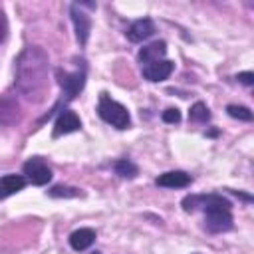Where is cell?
Listing matches in <instances>:
<instances>
[{
	"instance_id": "obj_1",
	"label": "cell",
	"mask_w": 254,
	"mask_h": 254,
	"mask_svg": "<svg viewBox=\"0 0 254 254\" xmlns=\"http://www.w3.org/2000/svg\"><path fill=\"white\" fill-rule=\"evenodd\" d=\"M50 58L40 46H26L16 58V89L32 103L44 101L50 91Z\"/></svg>"
},
{
	"instance_id": "obj_14",
	"label": "cell",
	"mask_w": 254,
	"mask_h": 254,
	"mask_svg": "<svg viewBox=\"0 0 254 254\" xmlns=\"http://www.w3.org/2000/svg\"><path fill=\"white\" fill-rule=\"evenodd\" d=\"M113 171H115L121 179H135V177L139 175V167H137L133 161H129V159H119V161H115V163H113Z\"/></svg>"
},
{
	"instance_id": "obj_13",
	"label": "cell",
	"mask_w": 254,
	"mask_h": 254,
	"mask_svg": "<svg viewBox=\"0 0 254 254\" xmlns=\"http://www.w3.org/2000/svg\"><path fill=\"white\" fill-rule=\"evenodd\" d=\"M26 183L28 181H26L24 175H4V177H0V200L24 190Z\"/></svg>"
},
{
	"instance_id": "obj_2",
	"label": "cell",
	"mask_w": 254,
	"mask_h": 254,
	"mask_svg": "<svg viewBox=\"0 0 254 254\" xmlns=\"http://www.w3.org/2000/svg\"><path fill=\"white\" fill-rule=\"evenodd\" d=\"M185 212H194L202 208L204 212V228L212 234L226 232L234 226L232 218V202L218 192L210 194H189L181 200Z\"/></svg>"
},
{
	"instance_id": "obj_19",
	"label": "cell",
	"mask_w": 254,
	"mask_h": 254,
	"mask_svg": "<svg viewBox=\"0 0 254 254\" xmlns=\"http://www.w3.org/2000/svg\"><path fill=\"white\" fill-rule=\"evenodd\" d=\"M161 119H163L165 123H179V121H181V111H179L177 107H169V109H165V111L161 113Z\"/></svg>"
},
{
	"instance_id": "obj_4",
	"label": "cell",
	"mask_w": 254,
	"mask_h": 254,
	"mask_svg": "<svg viewBox=\"0 0 254 254\" xmlns=\"http://www.w3.org/2000/svg\"><path fill=\"white\" fill-rule=\"evenodd\" d=\"M97 115L111 127L123 131V129H129L131 127V115L127 111V107L119 101H115L109 93H101L99 95V101H97Z\"/></svg>"
},
{
	"instance_id": "obj_21",
	"label": "cell",
	"mask_w": 254,
	"mask_h": 254,
	"mask_svg": "<svg viewBox=\"0 0 254 254\" xmlns=\"http://www.w3.org/2000/svg\"><path fill=\"white\" fill-rule=\"evenodd\" d=\"M6 32H8V24H6V18H4V12L0 10V42L6 38Z\"/></svg>"
},
{
	"instance_id": "obj_22",
	"label": "cell",
	"mask_w": 254,
	"mask_h": 254,
	"mask_svg": "<svg viewBox=\"0 0 254 254\" xmlns=\"http://www.w3.org/2000/svg\"><path fill=\"white\" fill-rule=\"evenodd\" d=\"M91 254H101V252H97V250H95V252H91Z\"/></svg>"
},
{
	"instance_id": "obj_18",
	"label": "cell",
	"mask_w": 254,
	"mask_h": 254,
	"mask_svg": "<svg viewBox=\"0 0 254 254\" xmlns=\"http://www.w3.org/2000/svg\"><path fill=\"white\" fill-rule=\"evenodd\" d=\"M226 113L238 121H252V111L244 105H236V103H230L226 105Z\"/></svg>"
},
{
	"instance_id": "obj_16",
	"label": "cell",
	"mask_w": 254,
	"mask_h": 254,
	"mask_svg": "<svg viewBox=\"0 0 254 254\" xmlns=\"http://www.w3.org/2000/svg\"><path fill=\"white\" fill-rule=\"evenodd\" d=\"M189 121H192V123H206V121H210V111H208V107H206L202 101L192 103L190 109H189Z\"/></svg>"
},
{
	"instance_id": "obj_6",
	"label": "cell",
	"mask_w": 254,
	"mask_h": 254,
	"mask_svg": "<svg viewBox=\"0 0 254 254\" xmlns=\"http://www.w3.org/2000/svg\"><path fill=\"white\" fill-rule=\"evenodd\" d=\"M69 18L73 22L77 44L79 46H85L87 40H89V32H91V18H89V14L83 10V6L79 2H73L69 6Z\"/></svg>"
},
{
	"instance_id": "obj_8",
	"label": "cell",
	"mask_w": 254,
	"mask_h": 254,
	"mask_svg": "<svg viewBox=\"0 0 254 254\" xmlns=\"http://www.w3.org/2000/svg\"><path fill=\"white\" fill-rule=\"evenodd\" d=\"M173 71H175V62H171V60H159V62L141 65V73H143V77H145L147 81H151V83L165 81Z\"/></svg>"
},
{
	"instance_id": "obj_12",
	"label": "cell",
	"mask_w": 254,
	"mask_h": 254,
	"mask_svg": "<svg viewBox=\"0 0 254 254\" xmlns=\"http://www.w3.org/2000/svg\"><path fill=\"white\" fill-rule=\"evenodd\" d=\"M95 238H97V234H95V230L93 228H87V226H83V228H77V230H73L71 234H69V246L75 250V252H83V250H87L93 242H95Z\"/></svg>"
},
{
	"instance_id": "obj_3",
	"label": "cell",
	"mask_w": 254,
	"mask_h": 254,
	"mask_svg": "<svg viewBox=\"0 0 254 254\" xmlns=\"http://www.w3.org/2000/svg\"><path fill=\"white\" fill-rule=\"evenodd\" d=\"M85 77H87V67L81 62V65L75 71H64V69H56V79L62 87V99L58 101V105L54 107V111H58L60 105H65L69 101H73L81 89L85 87Z\"/></svg>"
},
{
	"instance_id": "obj_10",
	"label": "cell",
	"mask_w": 254,
	"mask_h": 254,
	"mask_svg": "<svg viewBox=\"0 0 254 254\" xmlns=\"http://www.w3.org/2000/svg\"><path fill=\"white\" fill-rule=\"evenodd\" d=\"M190 183H192V177L185 171H167L155 179V185L165 189H185Z\"/></svg>"
},
{
	"instance_id": "obj_9",
	"label": "cell",
	"mask_w": 254,
	"mask_h": 254,
	"mask_svg": "<svg viewBox=\"0 0 254 254\" xmlns=\"http://www.w3.org/2000/svg\"><path fill=\"white\" fill-rule=\"evenodd\" d=\"M155 34V22L151 18H139L135 22L129 24V28L125 30V36L129 42L133 44H139V42H145L147 38H151Z\"/></svg>"
},
{
	"instance_id": "obj_5",
	"label": "cell",
	"mask_w": 254,
	"mask_h": 254,
	"mask_svg": "<svg viewBox=\"0 0 254 254\" xmlns=\"http://www.w3.org/2000/svg\"><path fill=\"white\" fill-rule=\"evenodd\" d=\"M22 171H24V175H26V181H30L32 185H36V187H44V185H48L50 181H52V169L48 167V163L44 161V159H40V157H32V159H28L24 165H22Z\"/></svg>"
},
{
	"instance_id": "obj_15",
	"label": "cell",
	"mask_w": 254,
	"mask_h": 254,
	"mask_svg": "<svg viewBox=\"0 0 254 254\" xmlns=\"http://www.w3.org/2000/svg\"><path fill=\"white\" fill-rule=\"evenodd\" d=\"M18 111H20V107H18L16 101L0 99V123H12V121H16Z\"/></svg>"
},
{
	"instance_id": "obj_11",
	"label": "cell",
	"mask_w": 254,
	"mask_h": 254,
	"mask_svg": "<svg viewBox=\"0 0 254 254\" xmlns=\"http://www.w3.org/2000/svg\"><path fill=\"white\" fill-rule=\"evenodd\" d=\"M165 56H167V42L165 40H157V42H153L149 46H143L139 50V64L147 65V64L165 60Z\"/></svg>"
},
{
	"instance_id": "obj_7",
	"label": "cell",
	"mask_w": 254,
	"mask_h": 254,
	"mask_svg": "<svg viewBox=\"0 0 254 254\" xmlns=\"http://www.w3.org/2000/svg\"><path fill=\"white\" fill-rule=\"evenodd\" d=\"M81 129V119L75 111L71 109H60L56 121H54V139L62 137V135H67V133H73V131H79Z\"/></svg>"
},
{
	"instance_id": "obj_20",
	"label": "cell",
	"mask_w": 254,
	"mask_h": 254,
	"mask_svg": "<svg viewBox=\"0 0 254 254\" xmlns=\"http://www.w3.org/2000/svg\"><path fill=\"white\" fill-rule=\"evenodd\" d=\"M236 79H238L240 83H244V85H252V83H254V73H252V71H242V73L236 75Z\"/></svg>"
},
{
	"instance_id": "obj_17",
	"label": "cell",
	"mask_w": 254,
	"mask_h": 254,
	"mask_svg": "<svg viewBox=\"0 0 254 254\" xmlns=\"http://www.w3.org/2000/svg\"><path fill=\"white\" fill-rule=\"evenodd\" d=\"M48 194L52 198H75V196H83L81 189H75V187H65V185H56L48 190Z\"/></svg>"
}]
</instances>
